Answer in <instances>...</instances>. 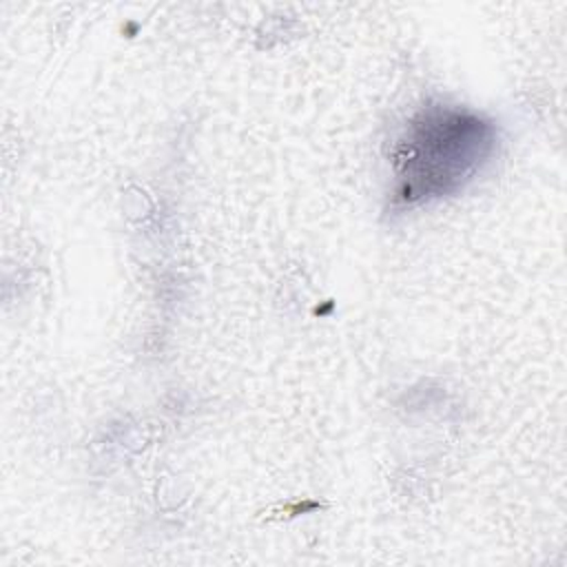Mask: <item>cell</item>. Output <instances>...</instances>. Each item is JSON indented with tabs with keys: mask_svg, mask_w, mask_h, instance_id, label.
<instances>
[{
	"mask_svg": "<svg viewBox=\"0 0 567 567\" xmlns=\"http://www.w3.org/2000/svg\"><path fill=\"white\" fill-rule=\"evenodd\" d=\"M494 151V128L445 104L421 109L396 140V195L408 202L443 197L470 182Z\"/></svg>",
	"mask_w": 567,
	"mask_h": 567,
	"instance_id": "obj_1",
	"label": "cell"
}]
</instances>
